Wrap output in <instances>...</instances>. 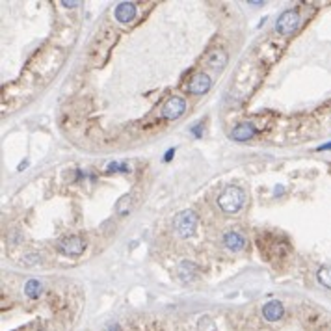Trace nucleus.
<instances>
[{"instance_id":"nucleus-6","label":"nucleus","mask_w":331,"mask_h":331,"mask_svg":"<svg viewBox=\"0 0 331 331\" xmlns=\"http://www.w3.org/2000/svg\"><path fill=\"white\" fill-rule=\"evenodd\" d=\"M115 21L121 22V24H128V22L134 21V17H136V4L134 2H121L115 6Z\"/></svg>"},{"instance_id":"nucleus-12","label":"nucleus","mask_w":331,"mask_h":331,"mask_svg":"<svg viewBox=\"0 0 331 331\" xmlns=\"http://www.w3.org/2000/svg\"><path fill=\"white\" fill-rule=\"evenodd\" d=\"M41 290H43V287L37 279H30V281L24 285V294H26L28 298H32V300H34V298H39Z\"/></svg>"},{"instance_id":"nucleus-3","label":"nucleus","mask_w":331,"mask_h":331,"mask_svg":"<svg viewBox=\"0 0 331 331\" xmlns=\"http://www.w3.org/2000/svg\"><path fill=\"white\" fill-rule=\"evenodd\" d=\"M298 28H300V13L294 9H287L277 17L275 30L281 35H292Z\"/></svg>"},{"instance_id":"nucleus-9","label":"nucleus","mask_w":331,"mask_h":331,"mask_svg":"<svg viewBox=\"0 0 331 331\" xmlns=\"http://www.w3.org/2000/svg\"><path fill=\"white\" fill-rule=\"evenodd\" d=\"M255 136V127L251 123H240L231 130V138L234 141H247Z\"/></svg>"},{"instance_id":"nucleus-11","label":"nucleus","mask_w":331,"mask_h":331,"mask_svg":"<svg viewBox=\"0 0 331 331\" xmlns=\"http://www.w3.org/2000/svg\"><path fill=\"white\" fill-rule=\"evenodd\" d=\"M207 65L211 67V69H216V71H221L223 67L227 65V54L225 50H214V52H211L209 56H207Z\"/></svg>"},{"instance_id":"nucleus-14","label":"nucleus","mask_w":331,"mask_h":331,"mask_svg":"<svg viewBox=\"0 0 331 331\" xmlns=\"http://www.w3.org/2000/svg\"><path fill=\"white\" fill-rule=\"evenodd\" d=\"M108 171H128V166H125V164H117V162H112L108 164Z\"/></svg>"},{"instance_id":"nucleus-4","label":"nucleus","mask_w":331,"mask_h":331,"mask_svg":"<svg viewBox=\"0 0 331 331\" xmlns=\"http://www.w3.org/2000/svg\"><path fill=\"white\" fill-rule=\"evenodd\" d=\"M184 112H186V101L181 97H169L160 110L164 119H179Z\"/></svg>"},{"instance_id":"nucleus-19","label":"nucleus","mask_w":331,"mask_h":331,"mask_svg":"<svg viewBox=\"0 0 331 331\" xmlns=\"http://www.w3.org/2000/svg\"><path fill=\"white\" fill-rule=\"evenodd\" d=\"M26 166H28V162H21V164H19V169H24Z\"/></svg>"},{"instance_id":"nucleus-17","label":"nucleus","mask_w":331,"mask_h":331,"mask_svg":"<svg viewBox=\"0 0 331 331\" xmlns=\"http://www.w3.org/2000/svg\"><path fill=\"white\" fill-rule=\"evenodd\" d=\"M175 155V149H169L168 153H166V156H164V160H166V162H168V160H171V156Z\"/></svg>"},{"instance_id":"nucleus-8","label":"nucleus","mask_w":331,"mask_h":331,"mask_svg":"<svg viewBox=\"0 0 331 331\" xmlns=\"http://www.w3.org/2000/svg\"><path fill=\"white\" fill-rule=\"evenodd\" d=\"M283 315H285V307L277 300H272L266 305H262V317L266 318L268 322H277V320L283 318Z\"/></svg>"},{"instance_id":"nucleus-5","label":"nucleus","mask_w":331,"mask_h":331,"mask_svg":"<svg viewBox=\"0 0 331 331\" xmlns=\"http://www.w3.org/2000/svg\"><path fill=\"white\" fill-rule=\"evenodd\" d=\"M211 88H212L211 77H209L207 73H203V71H201V73H196V75L192 77L190 82H188V86H186L188 93H192V95H205Z\"/></svg>"},{"instance_id":"nucleus-15","label":"nucleus","mask_w":331,"mask_h":331,"mask_svg":"<svg viewBox=\"0 0 331 331\" xmlns=\"http://www.w3.org/2000/svg\"><path fill=\"white\" fill-rule=\"evenodd\" d=\"M317 151H331V141H328V143H324V145H318Z\"/></svg>"},{"instance_id":"nucleus-2","label":"nucleus","mask_w":331,"mask_h":331,"mask_svg":"<svg viewBox=\"0 0 331 331\" xmlns=\"http://www.w3.org/2000/svg\"><path fill=\"white\" fill-rule=\"evenodd\" d=\"M173 229L181 238H190L198 229V214L190 209L181 211L173 218Z\"/></svg>"},{"instance_id":"nucleus-13","label":"nucleus","mask_w":331,"mask_h":331,"mask_svg":"<svg viewBox=\"0 0 331 331\" xmlns=\"http://www.w3.org/2000/svg\"><path fill=\"white\" fill-rule=\"evenodd\" d=\"M318 281L322 283L324 287L331 289V268H322V270H318Z\"/></svg>"},{"instance_id":"nucleus-10","label":"nucleus","mask_w":331,"mask_h":331,"mask_svg":"<svg viewBox=\"0 0 331 331\" xmlns=\"http://www.w3.org/2000/svg\"><path fill=\"white\" fill-rule=\"evenodd\" d=\"M223 244L231 251H240V249H244V246H246V238L242 234H238V232L229 231L223 234Z\"/></svg>"},{"instance_id":"nucleus-7","label":"nucleus","mask_w":331,"mask_h":331,"mask_svg":"<svg viewBox=\"0 0 331 331\" xmlns=\"http://www.w3.org/2000/svg\"><path fill=\"white\" fill-rule=\"evenodd\" d=\"M84 240L77 236V234H73V236H67L60 242V249L64 251L65 255H80L84 251Z\"/></svg>"},{"instance_id":"nucleus-18","label":"nucleus","mask_w":331,"mask_h":331,"mask_svg":"<svg viewBox=\"0 0 331 331\" xmlns=\"http://www.w3.org/2000/svg\"><path fill=\"white\" fill-rule=\"evenodd\" d=\"M64 6L65 7H77V6H80V2H67V0H65Z\"/></svg>"},{"instance_id":"nucleus-16","label":"nucleus","mask_w":331,"mask_h":331,"mask_svg":"<svg viewBox=\"0 0 331 331\" xmlns=\"http://www.w3.org/2000/svg\"><path fill=\"white\" fill-rule=\"evenodd\" d=\"M192 132H194L196 138H201V125H196V127L192 128Z\"/></svg>"},{"instance_id":"nucleus-1","label":"nucleus","mask_w":331,"mask_h":331,"mask_svg":"<svg viewBox=\"0 0 331 331\" xmlns=\"http://www.w3.org/2000/svg\"><path fill=\"white\" fill-rule=\"evenodd\" d=\"M246 201V194L238 186H227L225 190L220 194L218 207L227 214H234L242 209V205Z\"/></svg>"}]
</instances>
